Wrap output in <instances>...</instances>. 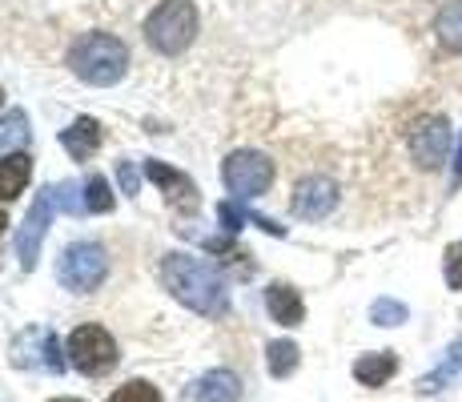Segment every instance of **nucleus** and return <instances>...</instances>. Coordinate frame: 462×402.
<instances>
[{"mask_svg":"<svg viewBox=\"0 0 462 402\" xmlns=\"http://www.w3.org/2000/svg\"><path fill=\"white\" fill-rule=\"evenodd\" d=\"M162 285L181 302L185 310L201 318H226L229 314V290L226 278L217 274V266L206 262V257H193V254H173L162 257Z\"/></svg>","mask_w":462,"mask_h":402,"instance_id":"1","label":"nucleus"},{"mask_svg":"<svg viewBox=\"0 0 462 402\" xmlns=\"http://www.w3.org/2000/svg\"><path fill=\"white\" fill-rule=\"evenodd\" d=\"M69 69H73L85 85L109 89L125 77L129 49L117 37H109V33H85V37L69 49Z\"/></svg>","mask_w":462,"mask_h":402,"instance_id":"2","label":"nucleus"},{"mask_svg":"<svg viewBox=\"0 0 462 402\" xmlns=\"http://www.w3.org/2000/svg\"><path fill=\"white\" fill-rule=\"evenodd\" d=\"M8 362L16 370H29V374H65L69 370V351L65 342L57 338V330L49 326H24L21 334L13 338L8 346Z\"/></svg>","mask_w":462,"mask_h":402,"instance_id":"3","label":"nucleus"},{"mask_svg":"<svg viewBox=\"0 0 462 402\" xmlns=\"http://www.w3.org/2000/svg\"><path fill=\"white\" fill-rule=\"evenodd\" d=\"M193 33H198V8L189 0H162L145 16V41L165 57H177V52L189 49Z\"/></svg>","mask_w":462,"mask_h":402,"instance_id":"4","label":"nucleus"},{"mask_svg":"<svg viewBox=\"0 0 462 402\" xmlns=\"http://www.w3.org/2000/svg\"><path fill=\"white\" fill-rule=\"evenodd\" d=\"M65 351H69V366H73L77 374H85V379H101V374H109L113 366L121 362L117 338H113L105 326H97V322L77 326L73 334H69Z\"/></svg>","mask_w":462,"mask_h":402,"instance_id":"5","label":"nucleus"},{"mask_svg":"<svg viewBox=\"0 0 462 402\" xmlns=\"http://www.w3.org/2000/svg\"><path fill=\"white\" fill-rule=\"evenodd\" d=\"M105 278H109V254L97 241H73L57 262V282L69 294H93Z\"/></svg>","mask_w":462,"mask_h":402,"instance_id":"6","label":"nucleus"},{"mask_svg":"<svg viewBox=\"0 0 462 402\" xmlns=\"http://www.w3.org/2000/svg\"><path fill=\"white\" fill-rule=\"evenodd\" d=\"M221 182L234 193V201H254L273 185V161L257 149H237L221 165Z\"/></svg>","mask_w":462,"mask_h":402,"instance_id":"7","label":"nucleus"},{"mask_svg":"<svg viewBox=\"0 0 462 402\" xmlns=\"http://www.w3.org/2000/svg\"><path fill=\"white\" fill-rule=\"evenodd\" d=\"M450 145H455V133H450V121L447 117H419L406 133V149H411L414 165L422 173H434V169L447 165L450 157Z\"/></svg>","mask_w":462,"mask_h":402,"instance_id":"8","label":"nucleus"},{"mask_svg":"<svg viewBox=\"0 0 462 402\" xmlns=\"http://www.w3.org/2000/svg\"><path fill=\"white\" fill-rule=\"evenodd\" d=\"M337 201H342L337 182L314 173V177H301V182L294 185V201H290V210H294V218H301V221H322L337 210Z\"/></svg>","mask_w":462,"mask_h":402,"instance_id":"9","label":"nucleus"},{"mask_svg":"<svg viewBox=\"0 0 462 402\" xmlns=\"http://www.w3.org/2000/svg\"><path fill=\"white\" fill-rule=\"evenodd\" d=\"M49 221H52V198H49V190H44V193H37V201L29 205V218H24L21 234H16V257H21L24 274L37 266L41 241H44V234H49Z\"/></svg>","mask_w":462,"mask_h":402,"instance_id":"10","label":"nucleus"},{"mask_svg":"<svg viewBox=\"0 0 462 402\" xmlns=\"http://www.w3.org/2000/svg\"><path fill=\"white\" fill-rule=\"evenodd\" d=\"M245 387L234 370L217 366V370H206L181 390V402H242Z\"/></svg>","mask_w":462,"mask_h":402,"instance_id":"11","label":"nucleus"},{"mask_svg":"<svg viewBox=\"0 0 462 402\" xmlns=\"http://www.w3.org/2000/svg\"><path fill=\"white\" fill-rule=\"evenodd\" d=\"M145 177L153 185H162L165 201L173 205V210H185V213L198 210V185H193L189 177L181 173V169L165 165V161H145Z\"/></svg>","mask_w":462,"mask_h":402,"instance_id":"12","label":"nucleus"},{"mask_svg":"<svg viewBox=\"0 0 462 402\" xmlns=\"http://www.w3.org/2000/svg\"><path fill=\"white\" fill-rule=\"evenodd\" d=\"M265 310H270V318L278 322V326H286V330H294V326L306 322V302H301V294L290 282H270L265 285Z\"/></svg>","mask_w":462,"mask_h":402,"instance_id":"13","label":"nucleus"},{"mask_svg":"<svg viewBox=\"0 0 462 402\" xmlns=\"http://www.w3.org/2000/svg\"><path fill=\"white\" fill-rule=\"evenodd\" d=\"M458 382H462V338H455L447 346V354L439 359V366L419 379V395H442L447 387H458Z\"/></svg>","mask_w":462,"mask_h":402,"instance_id":"14","label":"nucleus"},{"mask_svg":"<svg viewBox=\"0 0 462 402\" xmlns=\"http://www.w3.org/2000/svg\"><path fill=\"white\" fill-rule=\"evenodd\" d=\"M398 374V354L394 351H370L362 354V359H354V379H358V387H386L390 379Z\"/></svg>","mask_w":462,"mask_h":402,"instance_id":"15","label":"nucleus"},{"mask_svg":"<svg viewBox=\"0 0 462 402\" xmlns=\"http://www.w3.org/2000/svg\"><path fill=\"white\" fill-rule=\"evenodd\" d=\"M60 145L69 149V157L88 161V154H93V149L101 145V125H97L93 117H77L65 133H60Z\"/></svg>","mask_w":462,"mask_h":402,"instance_id":"16","label":"nucleus"},{"mask_svg":"<svg viewBox=\"0 0 462 402\" xmlns=\"http://www.w3.org/2000/svg\"><path fill=\"white\" fill-rule=\"evenodd\" d=\"M301 366V346L294 338H273L270 346H265V370H270V379H290Z\"/></svg>","mask_w":462,"mask_h":402,"instance_id":"17","label":"nucleus"},{"mask_svg":"<svg viewBox=\"0 0 462 402\" xmlns=\"http://www.w3.org/2000/svg\"><path fill=\"white\" fill-rule=\"evenodd\" d=\"M32 177V157L29 154H13L8 161H0V201H13L24 193Z\"/></svg>","mask_w":462,"mask_h":402,"instance_id":"18","label":"nucleus"},{"mask_svg":"<svg viewBox=\"0 0 462 402\" xmlns=\"http://www.w3.org/2000/svg\"><path fill=\"white\" fill-rule=\"evenodd\" d=\"M434 37L447 52H455L462 57V0H450V5H442V13L434 16Z\"/></svg>","mask_w":462,"mask_h":402,"instance_id":"19","label":"nucleus"},{"mask_svg":"<svg viewBox=\"0 0 462 402\" xmlns=\"http://www.w3.org/2000/svg\"><path fill=\"white\" fill-rule=\"evenodd\" d=\"M32 129H29V117L21 109H8L0 113V154H13V149L29 145Z\"/></svg>","mask_w":462,"mask_h":402,"instance_id":"20","label":"nucleus"},{"mask_svg":"<svg viewBox=\"0 0 462 402\" xmlns=\"http://www.w3.org/2000/svg\"><path fill=\"white\" fill-rule=\"evenodd\" d=\"M105 402H165V398L149 379H129V382H121Z\"/></svg>","mask_w":462,"mask_h":402,"instance_id":"21","label":"nucleus"},{"mask_svg":"<svg viewBox=\"0 0 462 402\" xmlns=\"http://www.w3.org/2000/svg\"><path fill=\"white\" fill-rule=\"evenodd\" d=\"M406 318H411V310H406L398 298H374L370 302V322H374V326H402Z\"/></svg>","mask_w":462,"mask_h":402,"instance_id":"22","label":"nucleus"},{"mask_svg":"<svg viewBox=\"0 0 462 402\" xmlns=\"http://www.w3.org/2000/svg\"><path fill=\"white\" fill-rule=\"evenodd\" d=\"M85 210L88 213H109L113 210V193H109V182L105 177H88L85 182Z\"/></svg>","mask_w":462,"mask_h":402,"instance_id":"23","label":"nucleus"},{"mask_svg":"<svg viewBox=\"0 0 462 402\" xmlns=\"http://www.w3.org/2000/svg\"><path fill=\"white\" fill-rule=\"evenodd\" d=\"M81 185H73V182H60V185H52L49 190V198L57 201V210H65V213H88L85 210V193H77Z\"/></svg>","mask_w":462,"mask_h":402,"instance_id":"24","label":"nucleus"},{"mask_svg":"<svg viewBox=\"0 0 462 402\" xmlns=\"http://www.w3.org/2000/svg\"><path fill=\"white\" fill-rule=\"evenodd\" d=\"M442 278L450 290H462V241H450L447 254H442Z\"/></svg>","mask_w":462,"mask_h":402,"instance_id":"25","label":"nucleus"},{"mask_svg":"<svg viewBox=\"0 0 462 402\" xmlns=\"http://www.w3.org/2000/svg\"><path fill=\"white\" fill-rule=\"evenodd\" d=\"M217 218H221V229H226V234L234 238V234H242V229H245L250 213L237 210V201H221V205H217Z\"/></svg>","mask_w":462,"mask_h":402,"instance_id":"26","label":"nucleus"},{"mask_svg":"<svg viewBox=\"0 0 462 402\" xmlns=\"http://www.w3.org/2000/svg\"><path fill=\"white\" fill-rule=\"evenodd\" d=\"M117 182H121V190H125L129 198L137 193V169H133L129 161H117Z\"/></svg>","mask_w":462,"mask_h":402,"instance_id":"27","label":"nucleus"},{"mask_svg":"<svg viewBox=\"0 0 462 402\" xmlns=\"http://www.w3.org/2000/svg\"><path fill=\"white\" fill-rule=\"evenodd\" d=\"M450 185H462V141H458V154H455V177H450Z\"/></svg>","mask_w":462,"mask_h":402,"instance_id":"28","label":"nucleus"},{"mask_svg":"<svg viewBox=\"0 0 462 402\" xmlns=\"http://www.w3.org/2000/svg\"><path fill=\"white\" fill-rule=\"evenodd\" d=\"M49 402H85V398H49Z\"/></svg>","mask_w":462,"mask_h":402,"instance_id":"29","label":"nucleus"},{"mask_svg":"<svg viewBox=\"0 0 462 402\" xmlns=\"http://www.w3.org/2000/svg\"><path fill=\"white\" fill-rule=\"evenodd\" d=\"M5 226H8V218H5V213H0V234H5Z\"/></svg>","mask_w":462,"mask_h":402,"instance_id":"30","label":"nucleus"},{"mask_svg":"<svg viewBox=\"0 0 462 402\" xmlns=\"http://www.w3.org/2000/svg\"><path fill=\"white\" fill-rule=\"evenodd\" d=\"M0 101H5V93H0Z\"/></svg>","mask_w":462,"mask_h":402,"instance_id":"31","label":"nucleus"}]
</instances>
